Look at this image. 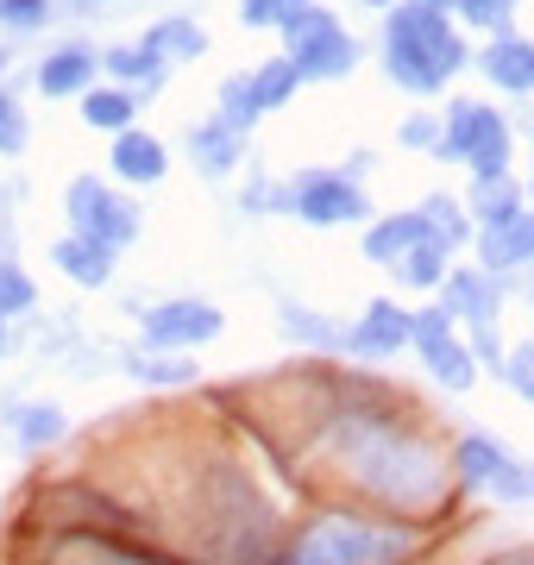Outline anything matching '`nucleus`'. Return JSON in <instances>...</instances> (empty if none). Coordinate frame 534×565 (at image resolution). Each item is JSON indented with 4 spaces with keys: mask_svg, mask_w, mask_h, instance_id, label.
Here are the masks:
<instances>
[{
    "mask_svg": "<svg viewBox=\"0 0 534 565\" xmlns=\"http://www.w3.org/2000/svg\"><path fill=\"white\" fill-rule=\"evenodd\" d=\"M496 377L522 396V403H534V340L528 345H503V364H496Z\"/></svg>",
    "mask_w": 534,
    "mask_h": 565,
    "instance_id": "obj_31",
    "label": "nucleus"
},
{
    "mask_svg": "<svg viewBox=\"0 0 534 565\" xmlns=\"http://www.w3.org/2000/svg\"><path fill=\"white\" fill-rule=\"evenodd\" d=\"M452 13L466 25H478V32H510L515 0H452Z\"/></svg>",
    "mask_w": 534,
    "mask_h": 565,
    "instance_id": "obj_32",
    "label": "nucleus"
},
{
    "mask_svg": "<svg viewBox=\"0 0 534 565\" xmlns=\"http://www.w3.org/2000/svg\"><path fill=\"white\" fill-rule=\"evenodd\" d=\"M415 239H421V214H415V207L409 214H391V221H371L365 226V258L371 264H396Z\"/></svg>",
    "mask_w": 534,
    "mask_h": 565,
    "instance_id": "obj_27",
    "label": "nucleus"
},
{
    "mask_svg": "<svg viewBox=\"0 0 534 565\" xmlns=\"http://www.w3.org/2000/svg\"><path fill=\"white\" fill-rule=\"evenodd\" d=\"M409 345L421 352V364L434 371V384H447L452 396L478 384V359H472V345H466L459 321H452V315H447L440 302L421 308V315H409Z\"/></svg>",
    "mask_w": 534,
    "mask_h": 565,
    "instance_id": "obj_7",
    "label": "nucleus"
},
{
    "mask_svg": "<svg viewBox=\"0 0 534 565\" xmlns=\"http://www.w3.org/2000/svg\"><path fill=\"white\" fill-rule=\"evenodd\" d=\"M126 371H132L139 384H151V390H183V384L202 377L189 352H126Z\"/></svg>",
    "mask_w": 534,
    "mask_h": 565,
    "instance_id": "obj_24",
    "label": "nucleus"
},
{
    "mask_svg": "<svg viewBox=\"0 0 534 565\" xmlns=\"http://www.w3.org/2000/svg\"><path fill=\"white\" fill-rule=\"evenodd\" d=\"M365 7H377V13H391V7H396V0H365Z\"/></svg>",
    "mask_w": 534,
    "mask_h": 565,
    "instance_id": "obj_39",
    "label": "nucleus"
},
{
    "mask_svg": "<svg viewBox=\"0 0 534 565\" xmlns=\"http://www.w3.org/2000/svg\"><path fill=\"white\" fill-rule=\"evenodd\" d=\"M510 459H515V452H510V446H496L491 434H466V440L452 446V471H459V484H466V490H491Z\"/></svg>",
    "mask_w": 534,
    "mask_h": 565,
    "instance_id": "obj_16",
    "label": "nucleus"
},
{
    "mask_svg": "<svg viewBox=\"0 0 534 565\" xmlns=\"http://www.w3.org/2000/svg\"><path fill=\"white\" fill-rule=\"evenodd\" d=\"M44 20H51V0H0V25H13V32H32Z\"/></svg>",
    "mask_w": 534,
    "mask_h": 565,
    "instance_id": "obj_37",
    "label": "nucleus"
},
{
    "mask_svg": "<svg viewBox=\"0 0 534 565\" xmlns=\"http://www.w3.org/2000/svg\"><path fill=\"white\" fill-rule=\"evenodd\" d=\"M284 195H289V214L309 221V226H365L371 221L365 189L346 170H309V177L289 182Z\"/></svg>",
    "mask_w": 534,
    "mask_h": 565,
    "instance_id": "obj_6",
    "label": "nucleus"
},
{
    "mask_svg": "<svg viewBox=\"0 0 534 565\" xmlns=\"http://www.w3.org/2000/svg\"><path fill=\"white\" fill-rule=\"evenodd\" d=\"M7 434L20 452H39V446H57L63 440V408L57 403H13L7 408Z\"/></svg>",
    "mask_w": 534,
    "mask_h": 565,
    "instance_id": "obj_20",
    "label": "nucleus"
},
{
    "mask_svg": "<svg viewBox=\"0 0 534 565\" xmlns=\"http://www.w3.org/2000/svg\"><path fill=\"white\" fill-rule=\"evenodd\" d=\"M246 88H252V102H258V114H277V107L302 88V76H296L289 57H270V63H258V70H246Z\"/></svg>",
    "mask_w": 534,
    "mask_h": 565,
    "instance_id": "obj_28",
    "label": "nucleus"
},
{
    "mask_svg": "<svg viewBox=\"0 0 534 565\" xmlns=\"http://www.w3.org/2000/svg\"><path fill=\"white\" fill-rule=\"evenodd\" d=\"M39 302V289H32V277H25L13 258H0V315H25V308Z\"/></svg>",
    "mask_w": 534,
    "mask_h": 565,
    "instance_id": "obj_33",
    "label": "nucleus"
},
{
    "mask_svg": "<svg viewBox=\"0 0 534 565\" xmlns=\"http://www.w3.org/2000/svg\"><path fill=\"white\" fill-rule=\"evenodd\" d=\"M0 352H7V315H0Z\"/></svg>",
    "mask_w": 534,
    "mask_h": 565,
    "instance_id": "obj_41",
    "label": "nucleus"
},
{
    "mask_svg": "<svg viewBox=\"0 0 534 565\" xmlns=\"http://www.w3.org/2000/svg\"><path fill=\"white\" fill-rule=\"evenodd\" d=\"M522 264H534V207H522V214H510L496 226H478V270L510 277Z\"/></svg>",
    "mask_w": 534,
    "mask_h": 565,
    "instance_id": "obj_11",
    "label": "nucleus"
},
{
    "mask_svg": "<svg viewBox=\"0 0 534 565\" xmlns=\"http://www.w3.org/2000/svg\"><path fill=\"white\" fill-rule=\"evenodd\" d=\"M491 497H496V503H528V497H534V465L510 459V465H503V478L491 484Z\"/></svg>",
    "mask_w": 534,
    "mask_h": 565,
    "instance_id": "obj_36",
    "label": "nucleus"
},
{
    "mask_svg": "<svg viewBox=\"0 0 534 565\" xmlns=\"http://www.w3.org/2000/svg\"><path fill=\"white\" fill-rule=\"evenodd\" d=\"M472 63L459 25L440 13V7H421V0H396L384 13V70H391L396 88L409 95H440L459 70Z\"/></svg>",
    "mask_w": 534,
    "mask_h": 565,
    "instance_id": "obj_2",
    "label": "nucleus"
},
{
    "mask_svg": "<svg viewBox=\"0 0 534 565\" xmlns=\"http://www.w3.org/2000/svg\"><path fill=\"white\" fill-rule=\"evenodd\" d=\"M421 7H440V13H452V0H421Z\"/></svg>",
    "mask_w": 534,
    "mask_h": 565,
    "instance_id": "obj_40",
    "label": "nucleus"
},
{
    "mask_svg": "<svg viewBox=\"0 0 534 565\" xmlns=\"http://www.w3.org/2000/svg\"><path fill=\"white\" fill-rule=\"evenodd\" d=\"M403 345H409V308H396L391 296H377V302L346 327V359L384 364V359H396Z\"/></svg>",
    "mask_w": 534,
    "mask_h": 565,
    "instance_id": "obj_9",
    "label": "nucleus"
},
{
    "mask_svg": "<svg viewBox=\"0 0 534 565\" xmlns=\"http://www.w3.org/2000/svg\"><path fill=\"white\" fill-rule=\"evenodd\" d=\"M421 546L415 522H371V515H321L296 534L284 565H403Z\"/></svg>",
    "mask_w": 534,
    "mask_h": 565,
    "instance_id": "obj_3",
    "label": "nucleus"
},
{
    "mask_svg": "<svg viewBox=\"0 0 534 565\" xmlns=\"http://www.w3.org/2000/svg\"><path fill=\"white\" fill-rule=\"evenodd\" d=\"M139 44H145V51H158L164 63H195L207 51V32L195 20H183V13H170V20H158Z\"/></svg>",
    "mask_w": 534,
    "mask_h": 565,
    "instance_id": "obj_21",
    "label": "nucleus"
},
{
    "mask_svg": "<svg viewBox=\"0 0 534 565\" xmlns=\"http://www.w3.org/2000/svg\"><path fill=\"white\" fill-rule=\"evenodd\" d=\"M95 70H102V57H95L88 44H63V51H51V57L32 70V82H39L44 102H70V95L95 88Z\"/></svg>",
    "mask_w": 534,
    "mask_h": 565,
    "instance_id": "obj_13",
    "label": "nucleus"
},
{
    "mask_svg": "<svg viewBox=\"0 0 534 565\" xmlns=\"http://www.w3.org/2000/svg\"><path fill=\"white\" fill-rule=\"evenodd\" d=\"M51 264H57L76 289H107V282H114V252L95 245V239H83V233H70V239L51 245Z\"/></svg>",
    "mask_w": 534,
    "mask_h": 565,
    "instance_id": "obj_15",
    "label": "nucleus"
},
{
    "mask_svg": "<svg viewBox=\"0 0 534 565\" xmlns=\"http://www.w3.org/2000/svg\"><path fill=\"white\" fill-rule=\"evenodd\" d=\"M102 70L120 82V88H132V95H145V102H151V95L164 88V70H170V63L132 39V44H107V51H102Z\"/></svg>",
    "mask_w": 534,
    "mask_h": 565,
    "instance_id": "obj_14",
    "label": "nucleus"
},
{
    "mask_svg": "<svg viewBox=\"0 0 534 565\" xmlns=\"http://www.w3.org/2000/svg\"><path fill=\"white\" fill-rule=\"evenodd\" d=\"M25 139H32V126H25V114H20V102L0 88V158H20L25 151Z\"/></svg>",
    "mask_w": 534,
    "mask_h": 565,
    "instance_id": "obj_35",
    "label": "nucleus"
},
{
    "mask_svg": "<svg viewBox=\"0 0 534 565\" xmlns=\"http://www.w3.org/2000/svg\"><path fill=\"white\" fill-rule=\"evenodd\" d=\"M63 214H70V233H83V239L107 245V252L132 245L139 239V221H145L139 207L102 177H76L70 182V189H63Z\"/></svg>",
    "mask_w": 534,
    "mask_h": 565,
    "instance_id": "obj_5",
    "label": "nucleus"
},
{
    "mask_svg": "<svg viewBox=\"0 0 534 565\" xmlns=\"http://www.w3.org/2000/svg\"><path fill=\"white\" fill-rule=\"evenodd\" d=\"M396 139L409 145V151H434V139H440V120H434V114H409Z\"/></svg>",
    "mask_w": 534,
    "mask_h": 565,
    "instance_id": "obj_38",
    "label": "nucleus"
},
{
    "mask_svg": "<svg viewBox=\"0 0 534 565\" xmlns=\"http://www.w3.org/2000/svg\"><path fill=\"white\" fill-rule=\"evenodd\" d=\"M296 7H302V0H239V25H246V32H277Z\"/></svg>",
    "mask_w": 534,
    "mask_h": 565,
    "instance_id": "obj_34",
    "label": "nucleus"
},
{
    "mask_svg": "<svg viewBox=\"0 0 534 565\" xmlns=\"http://www.w3.org/2000/svg\"><path fill=\"white\" fill-rule=\"evenodd\" d=\"M239 151H246V139H239V132H226L221 120L189 126V158H195L202 177H233V170H239Z\"/></svg>",
    "mask_w": 534,
    "mask_h": 565,
    "instance_id": "obj_17",
    "label": "nucleus"
},
{
    "mask_svg": "<svg viewBox=\"0 0 534 565\" xmlns=\"http://www.w3.org/2000/svg\"><path fill=\"white\" fill-rule=\"evenodd\" d=\"M214 120H221L226 132H239V139H246L258 120H265V114H258V102H252L246 76H226V82H221V114H214Z\"/></svg>",
    "mask_w": 534,
    "mask_h": 565,
    "instance_id": "obj_30",
    "label": "nucleus"
},
{
    "mask_svg": "<svg viewBox=\"0 0 534 565\" xmlns=\"http://www.w3.org/2000/svg\"><path fill=\"white\" fill-rule=\"evenodd\" d=\"M277 32H284V57L296 63L302 82H340L359 70V39L333 20L328 7H314V0H302Z\"/></svg>",
    "mask_w": 534,
    "mask_h": 565,
    "instance_id": "obj_4",
    "label": "nucleus"
},
{
    "mask_svg": "<svg viewBox=\"0 0 534 565\" xmlns=\"http://www.w3.org/2000/svg\"><path fill=\"white\" fill-rule=\"evenodd\" d=\"M478 70H484V82L503 88V95H534V39H522V32H496V39L484 44Z\"/></svg>",
    "mask_w": 534,
    "mask_h": 565,
    "instance_id": "obj_12",
    "label": "nucleus"
},
{
    "mask_svg": "<svg viewBox=\"0 0 534 565\" xmlns=\"http://www.w3.org/2000/svg\"><path fill=\"white\" fill-rule=\"evenodd\" d=\"M415 214H421V233H428L434 245H447V252H459V245L472 239V214H466L459 195H428Z\"/></svg>",
    "mask_w": 534,
    "mask_h": 565,
    "instance_id": "obj_23",
    "label": "nucleus"
},
{
    "mask_svg": "<svg viewBox=\"0 0 534 565\" xmlns=\"http://www.w3.org/2000/svg\"><path fill=\"white\" fill-rule=\"evenodd\" d=\"M522 207H528L522 182H515V177H491V182H472L466 214H472L478 226H496V221H510V214H522Z\"/></svg>",
    "mask_w": 534,
    "mask_h": 565,
    "instance_id": "obj_25",
    "label": "nucleus"
},
{
    "mask_svg": "<svg viewBox=\"0 0 534 565\" xmlns=\"http://www.w3.org/2000/svg\"><path fill=\"white\" fill-rule=\"evenodd\" d=\"M484 120H491V107L484 102H452L447 120H440V139H434V158L440 163H466L472 158L478 132H484Z\"/></svg>",
    "mask_w": 534,
    "mask_h": 565,
    "instance_id": "obj_18",
    "label": "nucleus"
},
{
    "mask_svg": "<svg viewBox=\"0 0 534 565\" xmlns=\"http://www.w3.org/2000/svg\"><path fill=\"white\" fill-rule=\"evenodd\" d=\"M107 170L126 182V189H151V182L170 177V145L145 126H126L114 132V151H107Z\"/></svg>",
    "mask_w": 534,
    "mask_h": 565,
    "instance_id": "obj_10",
    "label": "nucleus"
},
{
    "mask_svg": "<svg viewBox=\"0 0 534 565\" xmlns=\"http://www.w3.org/2000/svg\"><path fill=\"white\" fill-rule=\"evenodd\" d=\"M226 315L214 302H195V296H177V302H158L139 315V340L145 352H195V345L221 340Z\"/></svg>",
    "mask_w": 534,
    "mask_h": 565,
    "instance_id": "obj_8",
    "label": "nucleus"
},
{
    "mask_svg": "<svg viewBox=\"0 0 534 565\" xmlns=\"http://www.w3.org/2000/svg\"><path fill=\"white\" fill-rule=\"evenodd\" d=\"M76 102H83V120L95 126V132H107V139L139 120V95H132V88H120V82H107V88L95 82V88H83Z\"/></svg>",
    "mask_w": 534,
    "mask_h": 565,
    "instance_id": "obj_19",
    "label": "nucleus"
},
{
    "mask_svg": "<svg viewBox=\"0 0 534 565\" xmlns=\"http://www.w3.org/2000/svg\"><path fill=\"white\" fill-rule=\"evenodd\" d=\"M284 333L302 345H321V352H346V327H333L328 315H314L302 302H284Z\"/></svg>",
    "mask_w": 534,
    "mask_h": 565,
    "instance_id": "obj_29",
    "label": "nucleus"
},
{
    "mask_svg": "<svg viewBox=\"0 0 534 565\" xmlns=\"http://www.w3.org/2000/svg\"><path fill=\"white\" fill-rule=\"evenodd\" d=\"M447 264H452V252H447V245H434L428 233H421V239H415L409 252L391 264V270H396V282H403V289H440Z\"/></svg>",
    "mask_w": 534,
    "mask_h": 565,
    "instance_id": "obj_26",
    "label": "nucleus"
},
{
    "mask_svg": "<svg viewBox=\"0 0 534 565\" xmlns=\"http://www.w3.org/2000/svg\"><path fill=\"white\" fill-rule=\"evenodd\" d=\"M510 158H515V132H510V120L491 107V120H484V132H478V145H472V182H491V177H510Z\"/></svg>",
    "mask_w": 534,
    "mask_h": 565,
    "instance_id": "obj_22",
    "label": "nucleus"
},
{
    "mask_svg": "<svg viewBox=\"0 0 534 565\" xmlns=\"http://www.w3.org/2000/svg\"><path fill=\"white\" fill-rule=\"evenodd\" d=\"M340 459L371 497H384L391 509H428L440 503L447 490V465L428 440L403 434L384 415H365V408H346L340 415Z\"/></svg>",
    "mask_w": 534,
    "mask_h": 565,
    "instance_id": "obj_1",
    "label": "nucleus"
}]
</instances>
